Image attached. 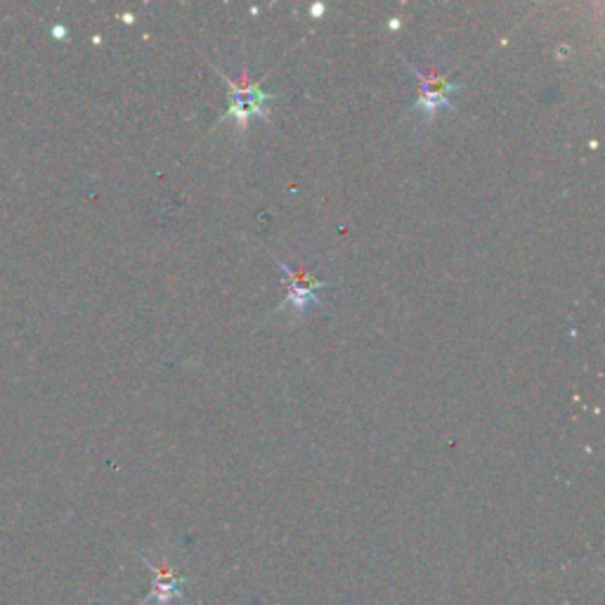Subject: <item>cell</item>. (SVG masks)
Here are the masks:
<instances>
[{"label":"cell","mask_w":605,"mask_h":605,"mask_svg":"<svg viewBox=\"0 0 605 605\" xmlns=\"http://www.w3.org/2000/svg\"><path fill=\"white\" fill-rule=\"evenodd\" d=\"M216 72H218L220 81L232 93V105L220 117V123L232 119L237 123V129L244 131L253 117L267 119V114H270V107H267V105L275 100V95L273 93H265L263 86H261V81H251L246 69L242 72V78H239V81L230 78L228 74H222L220 69H216Z\"/></svg>","instance_id":"cell-2"},{"label":"cell","mask_w":605,"mask_h":605,"mask_svg":"<svg viewBox=\"0 0 605 605\" xmlns=\"http://www.w3.org/2000/svg\"><path fill=\"white\" fill-rule=\"evenodd\" d=\"M404 64L410 66V72H412V78L419 83V95H416V100L410 109V114L419 117V123H428L433 121L435 117H438V111L440 109H449V111H457L455 102L449 100V95H455L461 86L459 83H455L452 78V72H447L443 74L438 64H433L428 72H424V69H419L416 64H412L410 60L404 58Z\"/></svg>","instance_id":"cell-1"},{"label":"cell","mask_w":605,"mask_h":605,"mask_svg":"<svg viewBox=\"0 0 605 605\" xmlns=\"http://www.w3.org/2000/svg\"><path fill=\"white\" fill-rule=\"evenodd\" d=\"M313 12H315V15H319V12H325V8H322V5H315V8H313Z\"/></svg>","instance_id":"cell-4"},{"label":"cell","mask_w":605,"mask_h":605,"mask_svg":"<svg viewBox=\"0 0 605 605\" xmlns=\"http://www.w3.org/2000/svg\"><path fill=\"white\" fill-rule=\"evenodd\" d=\"M277 267L289 289L285 301H281V305L277 307V313H293L295 317H301V315H307L311 307L322 305V291L327 289L325 279L315 275L313 270H307L303 265L289 267L287 263L277 261Z\"/></svg>","instance_id":"cell-3"}]
</instances>
